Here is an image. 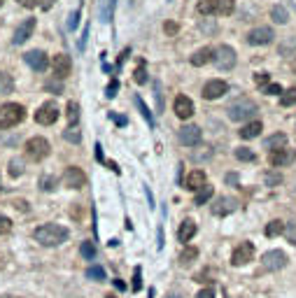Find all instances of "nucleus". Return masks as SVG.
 I'll list each match as a JSON object with an SVG mask.
<instances>
[{
	"instance_id": "nucleus-53",
	"label": "nucleus",
	"mask_w": 296,
	"mask_h": 298,
	"mask_svg": "<svg viewBox=\"0 0 296 298\" xmlns=\"http://www.w3.org/2000/svg\"><path fill=\"white\" fill-rule=\"evenodd\" d=\"M47 89H52V91L61 93V84H59V82H49V84H47Z\"/></svg>"
},
{
	"instance_id": "nucleus-54",
	"label": "nucleus",
	"mask_w": 296,
	"mask_h": 298,
	"mask_svg": "<svg viewBox=\"0 0 296 298\" xmlns=\"http://www.w3.org/2000/svg\"><path fill=\"white\" fill-rule=\"evenodd\" d=\"M224 179H226L228 184H235V182H238V175H235V173H228V175L224 177Z\"/></svg>"
},
{
	"instance_id": "nucleus-1",
	"label": "nucleus",
	"mask_w": 296,
	"mask_h": 298,
	"mask_svg": "<svg viewBox=\"0 0 296 298\" xmlns=\"http://www.w3.org/2000/svg\"><path fill=\"white\" fill-rule=\"evenodd\" d=\"M35 240H38L42 247H59L68 240V229L61 226V224H42L40 229H35Z\"/></svg>"
},
{
	"instance_id": "nucleus-25",
	"label": "nucleus",
	"mask_w": 296,
	"mask_h": 298,
	"mask_svg": "<svg viewBox=\"0 0 296 298\" xmlns=\"http://www.w3.org/2000/svg\"><path fill=\"white\" fill-rule=\"evenodd\" d=\"M264 147L271 149V152H273V149H282V147H287V135H285V133H275L271 138H266Z\"/></svg>"
},
{
	"instance_id": "nucleus-50",
	"label": "nucleus",
	"mask_w": 296,
	"mask_h": 298,
	"mask_svg": "<svg viewBox=\"0 0 296 298\" xmlns=\"http://www.w3.org/2000/svg\"><path fill=\"white\" fill-rule=\"evenodd\" d=\"M196 298H215V289L213 287H205L203 291H198Z\"/></svg>"
},
{
	"instance_id": "nucleus-11",
	"label": "nucleus",
	"mask_w": 296,
	"mask_h": 298,
	"mask_svg": "<svg viewBox=\"0 0 296 298\" xmlns=\"http://www.w3.org/2000/svg\"><path fill=\"white\" fill-rule=\"evenodd\" d=\"M84 184H86V175H84L82 168H77V166L66 168V173H63V186H68V189H82Z\"/></svg>"
},
{
	"instance_id": "nucleus-43",
	"label": "nucleus",
	"mask_w": 296,
	"mask_h": 298,
	"mask_svg": "<svg viewBox=\"0 0 296 298\" xmlns=\"http://www.w3.org/2000/svg\"><path fill=\"white\" fill-rule=\"evenodd\" d=\"M114 5H117V0H105V9H103V21H110L114 14Z\"/></svg>"
},
{
	"instance_id": "nucleus-5",
	"label": "nucleus",
	"mask_w": 296,
	"mask_h": 298,
	"mask_svg": "<svg viewBox=\"0 0 296 298\" xmlns=\"http://www.w3.org/2000/svg\"><path fill=\"white\" fill-rule=\"evenodd\" d=\"M49 152H52V147H49V142H47V138H40V135H35V138H31L28 142H26V156L31 161H42L49 156Z\"/></svg>"
},
{
	"instance_id": "nucleus-41",
	"label": "nucleus",
	"mask_w": 296,
	"mask_h": 298,
	"mask_svg": "<svg viewBox=\"0 0 296 298\" xmlns=\"http://www.w3.org/2000/svg\"><path fill=\"white\" fill-rule=\"evenodd\" d=\"M140 289H143V268L136 266V270H133V291Z\"/></svg>"
},
{
	"instance_id": "nucleus-7",
	"label": "nucleus",
	"mask_w": 296,
	"mask_h": 298,
	"mask_svg": "<svg viewBox=\"0 0 296 298\" xmlns=\"http://www.w3.org/2000/svg\"><path fill=\"white\" fill-rule=\"evenodd\" d=\"M59 105L56 103H42V105L38 107V112H35V121L40 123V126H52V123H56V119H59Z\"/></svg>"
},
{
	"instance_id": "nucleus-33",
	"label": "nucleus",
	"mask_w": 296,
	"mask_h": 298,
	"mask_svg": "<svg viewBox=\"0 0 296 298\" xmlns=\"http://www.w3.org/2000/svg\"><path fill=\"white\" fill-rule=\"evenodd\" d=\"M280 105H282V107H292V105H296V89H287V91H282V96H280Z\"/></svg>"
},
{
	"instance_id": "nucleus-19",
	"label": "nucleus",
	"mask_w": 296,
	"mask_h": 298,
	"mask_svg": "<svg viewBox=\"0 0 296 298\" xmlns=\"http://www.w3.org/2000/svg\"><path fill=\"white\" fill-rule=\"evenodd\" d=\"M173 112L180 117V119H184V121H187V119L194 115V100L187 98V96H177V98H175V103H173Z\"/></svg>"
},
{
	"instance_id": "nucleus-55",
	"label": "nucleus",
	"mask_w": 296,
	"mask_h": 298,
	"mask_svg": "<svg viewBox=\"0 0 296 298\" xmlns=\"http://www.w3.org/2000/svg\"><path fill=\"white\" fill-rule=\"evenodd\" d=\"M112 119L117 121V126H126V117H114L112 115Z\"/></svg>"
},
{
	"instance_id": "nucleus-14",
	"label": "nucleus",
	"mask_w": 296,
	"mask_h": 298,
	"mask_svg": "<svg viewBox=\"0 0 296 298\" xmlns=\"http://www.w3.org/2000/svg\"><path fill=\"white\" fill-rule=\"evenodd\" d=\"M226 91H228V84L224 79H210V82H205V86H203V98L205 100H217Z\"/></svg>"
},
{
	"instance_id": "nucleus-62",
	"label": "nucleus",
	"mask_w": 296,
	"mask_h": 298,
	"mask_svg": "<svg viewBox=\"0 0 296 298\" xmlns=\"http://www.w3.org/2000/svg\"><path fill=\"white\" fill-rule=\"evenodd\" d=\"M168 298H180V296H168Z\"/></svg>"
},
{
	"instance_id": "nucleus-24",
	"label": "nucleus",
	"mask_w": 296,
	"mask_h": 298,
	"mask_svg": "<svg viewBox=\"0 0 296 298\" xmlns=\"http://www.w3.org/2000/svg\"><path fill=\"white\" fill-rule=\"evenodd\" d=\"M213 196H215V186L205 184V186H201V189L196 191V196H194V205H205Z\"/></svg>"
},
{
	"instance_id": "nucleus-56",
	"label": "nucleus",
	"mask_w": 296,
	"mask_h": 298,
	"mask_svg": "<svg viewBox=\"0 0 296 298\" xmlns=\"http://www.w3.org/2000/svg\"><path fill=\"white\" fill-rule=\"evenodd\" d=\"M52 5H54V0H42V5H40V7H42V9H52Z\"/></svg>"
},
{
	"instance_id": "nucleus-20",
	"label": "nucleus",
	"mask_w": 296,
	"mask_h": 298,
	"mask_svg": "<svg viewBox=\"0 0 296 298\" xmlns=\"http://www.w3.org/2000/svg\"><path fill=\"white\" fill-rule=\"evenodd\" d=\"M205 184H208V177H205L203 170H191L189 175L184 177V189L187 191H198Z\"/></svg>"
},
{
	"instance_id": "nucleus-21",
	"label": "nucleus",
	"mask_w": 296,
	"mask_h": 298,
	"mask_svg": "<svg viewBox=\"0 0 296 298\" xmlns=\"http://www.w3.org/2000/svg\"><path fill=\"white\" fill-rule=\"evenodd\" d=\"M215 61V49L213 47H203V49H198L194 56H189V63L191 65H196V68H201V65H208V63Z\"/></svg>"
},
{
	"instance_id": "nucleus-23",
	"label": "nucleus",
	"mask_w": 296,
	"mask_h": 298,
	"mask_svg": "<svg viewBox=\"0 0 296 298\" xmlns=\"http://www.w3.org/2000/svg\"><path fill=\"white\" fill-rule=\"evenodd\" d=\"M194 236H196V224L191 222V219H184V222L180 224V231H177L180 242H189Z\"/></svg>"
},
{
	"instance_id": "nucleus-58",
	"label": "nucleus",
	"mask_w": 296,
	"mask_h": 298,
	"mask_svg": "<svg viewBox=\"0 0 296 298\" xmlns=\"http://www.w3.org/2000/svg\"><path fill=\"white\" fill-rule=\"evenodd\" d=\"M159 249H163V231L159 229Z\"/></svg>"
},
{
	"instance_id": "nucleus-44",
	"label": "nucleus",
	"mask_w": 296,
	"mask_h": 298,
	"mask_svg": "<svg viewBox=\"0 0 296 298\" xmlns=\"http://www.w3.org/2000/svg\"><path fill=\"white\" fill-rule=\"evenodd\" d=\"M268 79H271L268 72H257V75H254V84H257V86H268V84H271Z\"/></svg>"
},
{
	"instance_id": "nucleus-9",
	"label": "nucleus",
	"mask_w": 296,
	"mask_h": 298,
	"mask_svg": "<svg viewBox=\"0 0 296 298\" xmlns=\"http://www.w3.org/2000/svg\"><path fill=\"white\" fill-rule=\"evenodd\" d=\"M275 38L273 28H268V26H257V28H252L250 33H247V42L254 47H266L271 45Z\"/></svg>"
},
{
	"instance_id": "nucleus-8",
	"label": "nucleus",
	"mask_w": 296,
	"mask_h": 298,
	"mask_svg": "<svg viewBox=\"0 0 296 298\" xmlns=\"http://www.w3.org/2000/svg\"><path fill=\"white\" fill-rule=\"evenodd\" d=\"M235 61H238V56H235L233 47L224 45V47H220V49L215 52V61L213 63L220 70H233L235 68Z\"/></svg>"
},
{
	"instance_id": "nucleus-57",
	"label": "nucleus",
	"mask_w": 296,
	"mask_h": 298,
	"mask_svg": "<svg viewBox=\"0 0 296 298\" xmlns=\"http://www.w3.org/2000/svg\"><path fill=\"white\" fill-rule=\"evenodd\" d=\"M114 287H117V289H122V291H124V289H126V284H124V282H122V280H114Z\"/></svg>"
},
{
	"instance_id": "nucleus-3",
	"label": "nucleus",
	"mask_w": 296,
	"mask_h": 298,
	"mask_svg": "<svg viewBox=\"0 0 296 298\" xmlns=\"http://www.w3.org/2000/svg\"><path fill=\"white\" fill-rule=\"evenodd\" d=\"M233 0H201L198 2V12L203 16H228L233 14Z\"/></svg>"
},
{
	"instance_id": "nucleus-37",
	"label": "nucleus",
	"mask_w": 296,
	"mask_h": 298,
	"mask_svg": "<svg viewBox=\"0 0 296 298\" xmlns=\"http://www.w3.org/2000/svg\"><path fill=\"white\" fill-rule=\"evenodd\" d=\"M235 159H238V161H247V163H250V161H254V152L247 149V147H238V149H235Z\"/></svg>"
},
{
	"instance_id": "nucleus-52",
	"label": "nucleus",
	"mask_w": 296,
	"mask_h": 298,
	"mask_svg": "<svg viewBox=\"0 0 296 298\" xmlns=\"http://www.w3.org/2000/svg\"><path fill=\"white\" fill-rule=\"evenodd\" d=\"M19 5H23V7H38V5H42V0H16Z\"/></svg>"
},
{
	"instance_id": "nucleus-15",
	"label": "nucleus",
	"mask_w": 296,
	"mask_h": 298,
	"mask_svg": "<svg viewBox=\"0 0 296 298\" xmlns=\"http://www.w3.org/2000/svg\"><path fill=\"white\" fill-rule=\"evenodd\" d=\"M294 159H296V152H294V149H287V147H282V149H273V152L268 154V161H271V166H273V168L289 166Z\"/></svg>"
},
{
	"instance_id": "nucleus-30",
	"label": "nucleus",
	"mask_w": 296,
	"mask_h": 298,
	"mask_svg": "<svg viewBox=\"0 0 296 298\" xmlns=\"http://www.w3.org/2000/svg\"><path fill=\"white\" fill-rule=\"evenodd\" d=\"M14 91V79L0 70V93H12Z\"/></svg>"
},
{
	"instance_id": "nucleus-17",
	"label": "nucleus",
	"mask_w": 296,
	"mask_h": 298,
	"mask_svg": "<svg viewBox=\"0 0 296 298\" xmlns=\"http://www.w3.org/2000/svg\"><path fill=\"white\" fill-rule=\"evenodd\" d=\"M33 31H35V19L28 16V19H23V21L16 26L14 35H12V42H14V45H23V42L33 35Z\"/></svg>"
},
{
	"instance_id": "nucleus-49",
	"label": "nucleus",
	"mask_w": 296,
	"mask_h": 298,
	"mask_svg": "<svg viewBox=\"0 0 296 298\" xmlns=\"http://www.w3.org/2000/svg\"><path fill=\"white\" fill-rule=\"evenodd\" d=\"M40 189H42V191H52L54 189V177H42V179H40Z\"/></svg>"
},
{
	"instance_id": "nucleus-13",
	"label": "nucleus",
	"mask_w": 296,
	"mask_h": 298,
	"mask_svg": "<svg viewBox=\"0 0 296 298\" xmlns=\"http://www.w3.org/2000/svg\"><path fill=\"white\" fill-rule=\"evenodd\" d=\"M52 68L56 79H66L70 75V70H73V61H70L68 54H56L52 59Z\"/></svg>"
},
{
	"instance_id": "nucleus-26",
	"label": "nucleus",
	"mask_w": 296,
	"mask_h": 298,
	"mask_svg": "<svg viewBox=\"0 0 296 298\" xmlns=\"http://www.w3.org/2000/svg\"><path fill=\"white\" fill-rule=\"evenodd\" d=\"M133 103H136V107L140 110V115H143V119H145L147 123H149V128H154V117H152V112H149V107L145 105V100L136 93V96H133Z\"/></svg>"
},
{
	"instance_id": "nucleus-4",
	"label": "nucleus",
	"mask_w": 296,
	"mask_h": 298,
	"mask_svg": "<svg viewBox=\"0 0 296 298\" xmlns=\"http://www.w3.org/2000/svg\"><path fill=\"white\" fill-rule=\"evenodd\" d=\"M23 117H26V110H23V105H19V103H5V105H0V128H12V126L23 121Z\"/></svg>"
},
{
	"instance_id": "nucleus-31",
	"label": "nucleus",
	"mask_w": 296,
	"mask_h": 298,
	"mask_svg": "<svg viewBox=\"0 0 296 298\" xmlns=\"http://www.w3.org/2000/svg\"><path fill=\"white\" fill-rule=\"evenodd\" d=\"M271 16H273V21H275V23H287V21H289L287 9L280 7V5H275V7L271 9Z\"/></svg>"
},
{
	"instance_id": "nucleus-39",
	"label": "nucleus",
	"mask_w": 296,
	"mask_h": 298,
	"mask_svg": "<svg viewBox=\"0 0 296 298\" xmlns=\"http://www.w3.org/2000/svg\"><path fill=\"white\" fill-rule=\"evenodd\" d=\"M285 236H287L289 245H296V222L285 224Z\"/></svg>"
},
{
	"instance_id": "nucleus-35",
	"label": "nucleus",
	"mask_w": 296,
	"mask_h": 298,
	"mask_svg": "<svg viewBox=\"0 0 296 298\" xmlns=\"http://www.w3.org/2000/svg\"><path fill=\"white\" fill-rule=\"evenodd\" d=\"M79 252H82V256H84L86 261H93V259H96V247H93V242H82Z\"/></svg>"
},
{
	"instance_id": "nucleus-61",
	"label": "nucleus",
	"mask_w": 296,
	"mask_h": 298,
	"mask_svg": "<svg viewBox=\"0 0 296 298\" xmlns=\"http://www.w3.org/2000/svg\"><path fill=\"white\" fill-rule=\"evenodd\" d=\"M2 2H5V0H0V7H2Z\"/></svg>"
},
{
	"instance_id": "nucleus-16",
	"label": "nucleus",
	"mask_w": 296,
	"mask_h": 298,
	"mask_svg": "<svg viewBox=\"0 0 296 298\" xmlns=\"http://www.w3.org/2000/svg\"><path fill=\"white\" fill-rule=\"evenodd\" d=\"M23 61H26V65H31L35 72H45L47 65H49V59H47V54L40 52V49H33V52H28L26 56H23Z\"/></svg>"
},
{
	"instance_id": "nucleus-51",
	"label": "nucleus",
	"mask_w": 296,
	"mask_h": 298,
	"mask_svg": "<svg viewBox=\"0 0 296 298\" xmlns=\"http://www.w3.org/2000/svg\"><path fill=\"white\" fill-rule=\"evenodd\" d=\"M177 28H180V26H177V23H173V21H166V23H163V31H166L168 35H175V33H177Z\"/></svg>"
},
{
	"instance_id": "nucleus-63",
	"label": "nucleus",
	"mask_w": 296,
	"mask_h": 298,
	"mask_svg": "<svg viewBox=\"0 0 296 298\" xmlns=\"http://www.w3.org/2000/svg\"><path fill=\"white\" fill-rule=\"evenodd\" d=\"M294 72H296V63H294Z\"/></svg>"
},
{
	"instance_id": "nucleus-45",
	"label": "nucleus",
	"mask_w": 296,
	"mask_h": 298,
	"mask_svg": "<svg viewBox=\"0 0 296 298\" xmlns=\"http://www.w3.org/2000/svg\"><path fill=\"white\" fill-rule=\"evenodd\" d=\"M117 91H119V82H117V79H112V82L107 84V89H105V96H107V98H114V96H117Z\"/></svg>"
},
{
	"instance_id": "nucleus-60",
	"label": "nucleus",
	"mask_w": 296,
	"mask_h": 298,
	"mask_svg": "<svg viewBox=\"0 0 296 298\" xmlns=\"http://www.w3.org/2000/svg\"><path fill=\"white\" fill-rule=\"evenodd\" d=\"M105 298H117V296H112V294H110V296H105Z\"/></svg>"
},
{
	"instance_id": "nucleus-59",
	"label": "nucleus",
	"mask_w": 296,
	"mask_h": 298,
	"mask_svg": "<svg viewBox=\"0 0 296 298\" xmlns=\"http://www.w3.org/2000/svg\"><path fill=\"white\" fill-rule=\"evenodd\" d=\"M96 156H98V161H103V152H100V145H96Z\"/></svg>"
},
{
	"instance_id": "nucleus-47",
	"label": "nucleus",
	"mask_w": 296,
	"mask_h": 298,
	"mask_svg": "<svg viewBox=\"0 0 296 298\" xmlns=\"http://www.w3.org/2000/svg\"><path fill=\"white\" fill-rule=\"evenodd\" d=\"M264 93H268V96H282V86L280 84H268V86H264Z\"/></svg>"
},
{
	"instance_id": "nucleus-28",
	"label": "nucleus",
	"mask_w": 296,
	"mask_h": 298,
	"mask_svg": "<svg viewBox=\"0 0 296 298\" xmlns=\"http://www.w3.org/2000/svg\"><path fill=\"white\" fill-rule=\"evenodd\" d=\"M66 117H68V123L70 126H75L79 121V105H77L75 100H70L68 107H66Z\"/></svg>"
},
{
	"instance_id": "nucleus-22",
	"label": "nucleus",
	"mask_w": 296,
	"mask_h": 298,
	"mask_svg": "<svg viewBox=\"0 0 296 298\" xmlns=\"http://www.w3.org/2000/svg\"><path fill=\"white\" fill-rule=\"evenodd\" d=\"M261 130H264V126H261V121H247V123H243V128H240V138L243 140H254V138H259L261 135Z\"/></svg>"
},
{
	"instance_id": "nucleus-34",
	"label": "nucleus",
	"mask_w": 296,
	"mask_h": 298,
	"mask_svg": "<svg viewBox=\"0 0 296 298\" xmlns=\"http://www.w3.org/2000/svg\"><path fill=\"white\" fill-rule=\"evenodd\" d=\"M86 277H89V280H96V282H103V280H105V270L100 266H91L86 270Z\"/></svg>"
},
{
	"instance_id": "nucleus-6",
	"label": "nucleus",
	"mask_w": 296,
	"mask_h": 298,
	"mask_svg": "<svg viewBox=\"0 0 296 298\" xmlns=\"http://www.w3.org/2000/svg\"><path fill=\"white\" fill-rule=\"evenodd\" d=\"M287 266V254L280 252V249H271L261 256V268L268 270V273H275V270H282Z\"/></svg>"
},
{
	"instance_id": "nucleus-29",
	"label": "nucleus",
	"mask_w": 296,
	"mask_h": 298,
	"mask_svg": "<svg viewBox=\"0 0 296 298\" xmlns=\"http://www.w3.org/2000/svg\"><path fill=\"white\" fill-rule=\"evenodd\" d=\"M145 59H140V63H138L136 72H133V79H136V84H147L149 82V77H147V70H145Z\"/></svg>"
},
{
	"instance_id": "nucleus-2",
	"label": "nucleus",
	"mask_w": 296,
	"mask_h": 298,
	"mask_svg": "<svg viewBox=\"0 0 296 298\" xmlns=\"http://www.w3.org/2000/svg\"><path fill=\"white\" fill-rule=\"evenodd\" d=\"M257 112H259L257 103L250 98H238L235 103H231V105L226 107V115L231 121H245V119L254 117Z\"/></svg>"
},
{
	"instance_id": "nucleus-32",
	"label": "nucleus",
	"mask_w": 296,
	"mask_h": 298,
	"mask_svg": "<svg viewBox=\"0 0 296 298\" xmlns=\"http://www.w3.org/2000/svg\"><path fill=\"white\" fill-rule=\"evenodd\" d=\"M196 256H198L196 247H187V249L182 252V256H180V263H182V266H189V263H194V261H196Z\"/></svg>"
},
{
	"instance_id": "nucleus-27",
	"label": "nucleus",
	"mask_w": 296,
	"mask_h": 298,
	"mask_svg": "<svg viewBox=\"0 0 296 298\" xmlns=\"http://www.w3.org/2000/svg\"><path fill=\"white\" fill-rule=\"evenodd\" d=\"M264 233H266V236H268V238L280 236V233H285V224H282L280 219H273V222H268V224H266Z\"/></svg>"
},
{
	"instance_id": "nucleus-46",
	"label": "nucleus",
	"mask_w": 296,
	"mask_h": 298,
	"mask_svg": "<svg viewBox=\"0 0 296 298\" xmlns=\"http://www.w3.org/2000/svg\"><path fill=\"white\" fill-rule=\"evenodd\" d=\"M9 231H12V222H9L7 217L0 214V236H5V233H9Z\"/></svg>"
},
{
	"instance_id": "nucleus-42",
	"label": "nucleus",
	"mask_w": 296,
	"mask_h": 298,
	"mask_svg": "<svg viewBox=\"0 0 296 298\" xmlns=\"http://www.w3.org/2000/svg\"><path fill=\"white\" fill-rule=\"evenodd\" d=\"M23 163H21V159H14V161H9V175L12 177H19L23 173V168H21Z\"/></svg>"
},
{
	"instance_id": "nucleus-18",
	"label": "nucleus",
	"mask_w": 296,
	"mask_h": 298,
	"mask_svg": "<svg viewBox=\"0 0 296 298\" xmlns=\"http://www.w3.org/2000/svg\"><path fill=\"white\" fill-rule=\"evenodd\" d=\"M235 210H238V200L231 198V196H222L213 203V214H217V217H226Z\"/></svg>"
},
{
	"instance_id": "nucleus-10",
	"label": "nucleus",
	"mask_w": 296,
	"mask_h": 298,
	"mask_svg": "<svg viewBox=\"0 0 296 298\" xmlns=\"http://www.w3.org/2000/svg\"><path fill=\"white\" fill-rule=\"evenodd\" d=\"M177 138H180V142H182V145L196 147V145H201L203 133H201V128H198V126H194V123H184L182 128L177 130Z\"/></svg>"
},
{
	"instance_id": "nucleus-40",
	"label": "nucleus",
	"mask_w": 296,
	"mask_h": 298,
	"mask_svg": "<svg viewBox=\"0 0 296 298\" xmlns=\"http://www.w3.org/2000/svg\"><path fill=\"white\" fill-rule=\"evenodd\" d=\"M154 98H156V110L163 112V91H161V82H154Z\"/></svg>"
},
{
	"instance_id": "nucleus-36",
	"label": "nucleus",
	"mask_w": 296,
	"mask_h": 298,
	"mask_svg": "<svg viewBox=\"0 0 296 298\" xmlns=\"http://www.w3.org/2000/svg\"><path fill=\"white\" fill-rule=\"evenodd\" d=\"M63 138L68 140V142H73V145H77L79 140H82V133L75 128V126H70L68 130H63Z\"/></svg>"
},
{
	"instance_id": "nucleus-48",
	"label": "nucleus",
	"mask_w": 296,
	"mask_h": 298,
	"mask_svg": "<svg viewBox=\"0 0 296 298\" xmlns=\"http://www.w3.org/2000/svg\"><path fill=\"white\" fill-rule=\"evenodd\" d=\"M77 23H79V9H75V12L70 14V19H68V31H75Z\"/></svg>"
},
{
	"instance_id": "nucleus-38",
	"label": "nucleus",
	"mask_w": 296,
	"mask_h": 298,
	"mask_svg": "<svg viewBox=\"0 0 296 298\" xmlns=\"http://www.w3.org/2000/svg\"><path fill=\"white\" fill-rule=\"evenodd\" d=\"M264 182H266V186H278V184L282 182V175L280 173H271V170H268V173L264 175Z\"/></svg>"
},
{
	"instance_id": "nucleus-12",
	"label": "nucleus",
	"mask_w": 296,
	"mask_h": 298,
	"mask_svg": "<svg viewBox=\"0 0 296 298\" xmlns=\"http://www.w3.org/2000/svg\"><path fill=\"white\" fill-rule=\"evenodd\" d=\"M254 259V245L252 242H240V245L233 249V254H231V263L233 266H245V263H250V261Z\"/></svg>"
}]
</instances>
